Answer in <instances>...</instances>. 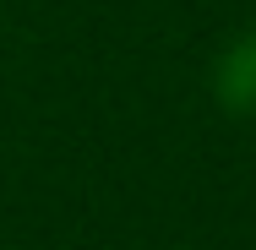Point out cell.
Returning <instances> with one entry per match:
<instances>
[{
    "label": "cell",
    "instance_id": "cell-1",
    "mask_svg": "<svg viewBox=\"0 0 256 250\" xmlns=\"http://www.w3.org/2000/svg\"><path fill=\"white\" fill-rule=\"evenodd\" d=\"M212 98L224 114H256V27L224 44L212 60Z\"/></svg>",
    "mask_w": 256,
    "mask_h": 250
}]
</instances>
